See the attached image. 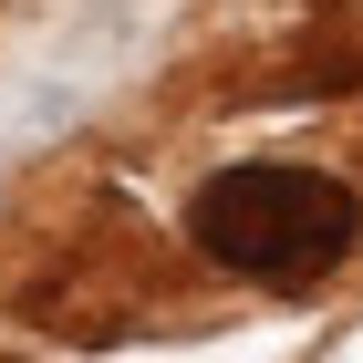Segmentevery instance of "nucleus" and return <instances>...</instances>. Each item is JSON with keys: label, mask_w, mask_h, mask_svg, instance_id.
I'll use <instances>...</instances> for the list:
<instances>
[{"label": "nucleus", "mask_w": 363, "mask_h": 363, "mask_svg": "<svg viewBox=\"0 0 363 363\" xmlns=\"http://www.w3.org/2000/svg\"><path fill=\"white\" fill-rule=\"evenodd\" d=\"M187 239L218 270L291 291V280H322L333 259H353L363 208H353V187L333 167H280V156H259V167H218L187 197Z\"/></svg>", "instance_id": "obj_1"}]
</instances>
